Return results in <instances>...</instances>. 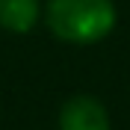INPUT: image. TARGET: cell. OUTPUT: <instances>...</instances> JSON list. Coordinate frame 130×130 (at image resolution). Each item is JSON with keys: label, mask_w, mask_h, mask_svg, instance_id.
I'll use <instances>...</instances> for the list:
<instances>
[{"label": "cell", "mask_w": 130, "mask_h": 130, "mask_svg": "<svg viewBox=\"0 0 130 130\" xmlns=\"http://www.w3.org/2000/svg\"><path fill=\"white\" fill-rule=\"evenodd\" d=\"M118 9L112 0H47L44 24L65 44H95L115 30Z\"/></svg>", "instance_id": "6da1fadb"}, {"label": "cell", "mask_w": 130, "mask_h": 130, "mask_svg": "<svg viewBox=\"0 0 130 130\" xmlns=\"http://www.w3.org/2000/svg\"><path fill=\"white\" fill-rule=\"evenodd\" d=\"M106 106L92 95H74L59 109V130H109Z\"/></svg>", "instance_id": "7a4b0ae2"}, {"label": "cell", "mask_w": 130, "mask_h": 130, "mask_svg": "<svg viewBox=\"0 0 130 130\" xmlns=\"http://www.w3.org/2000/svg\"><path fill=\"white\" fill-rule=\"evenodd\" d=\"M41 18V0H0V30L30 32Z\"/></svg>", "instance_id": "3957f363"}]
</instances>
